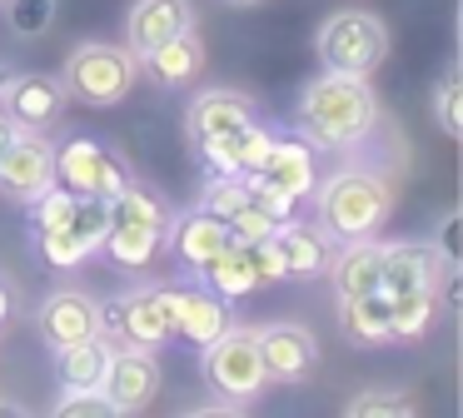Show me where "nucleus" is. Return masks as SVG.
Returning <instances> with one entry per match:
<instances>
[{"label":"nucleus","instance_id":"nucleus-1","mask_svg":"<svg viewBox=\"0 0 463 418\" xmlns=\"http://www.w3.org/2000/svg\"><path fill=\"white\" fill-rule=\"evenodd\" d=\"M379 119V100L369 90V75H339V70H324L319 80L304 85L299 100V129L309 145L319 149H349Z\"/></svg>","mask_w":463,"mask_h":418},{"label":"nucleus","instance_id":"nucleus-2","mask_svg":"<svg viewBox=\"0 0 463 418\" xmlns=\"http://www.w3.org/2000/svg\"><path fill=\"white\" fill-rule=\"evenodd\" d=\"M314 195V224L334 239V244H349V239H369L383 229L389 219V185L369 169H339L324 185L309 189Z\"/></svg>","mask_w":463,"mask_h":418},{"label":"nucleus","instance_id":"nucleus-3","mask_svg":"<svg viewBox=\"0 0 463 418\" xmlns=\"http://www.w3.org/2000/svg\"><path fill=\"white\" fill-rule=\"evenodd\" d=\"M140 80V60H135L130 45H110V40H85V45L71 50L65 60V95L80 100V105H120L125 95Z\"/></svg>","mask_w":463,"mask_h":418},{"label":"nucleus","instance_id":"nucleus-4","mask_svg":"<svg viewBox=\"0 0 463 418\" xmlns=\"http://www.w3.org/2000/svg\"><path fill=\"white\" fill-rule=\"evenodd\" d=\"M319 60L324 70H339V75H373V70L389 60V30L379 15L369 10H339L319 25Z\"/></svg>","mask_w":463,"mask_h":418},{"label":"nucleus","instance_id":"nucleus-5","mask_svg":"<svg viewBox=\"0 0 463 418\" xmlns=\"http://www.w3.org/2000/svg\"><path fill=\"white\" fill-rule=\"evenodd\" d=\"M204 354V384L214 388L230 404H250L269 378L260 364V344H254V328H224L214 344L200 348Z\"/></svg>","mask_w":463,"mask_h":418},{"label":"nucleus","instance_id":"nucleus-6","mask_svg":"<svg viewBox=\"0 0 463 418\" xmlns=\"http://www.w3.org/2000/svg\"><path fill=\"white\" fill-rule=\"evenodd\" d=\"M55 185L71 189V195H95V199H115L130 185V169L115 155L110 145L90 135H75L55 149Z\"/></svg>","mask_w":463,"mask_h":418},{"label":"nucleus","instance_id":"nucleus-7","mask_svg":"<svg viewBox=\"0 0 463 418\" xmlns=\"http://www.w3.org/2000/svg\"><path fill=\"white\" fill-rule=\"evenodd\" d=\"M200 279H204L210 294H220L224 304H234V299H250L260 284L284 279V264H279L269 239H264V244H240V239H230V244L200 269Z\"/></svg>","mask_w":463,"mask_h":418},{"label":"nucleus","instance_id":"nucleus-8","mask_svg":"<svg viewBox=\"0 0 463 418\" xmlns=\"http://www.w3.org/2000/svg\"><path fill=\"white\" fill-rule=\"evenodd\" d=\"M110 229V199H95V195H80L75 214L55 229H31L35 249L51 269H75L85 264L90 254H100V239Z\"/></svg>","mask_w":463,"mask_h":418},{"label":"nucleus","instance_id":"nucleus-9","mask_svg":"<svg viewBox=\"0 0 463 418\" xmlns=\"http://www.w3.org/2000/svg\"><path fill=\"white\" fill-rule=\"evenodd\" d=\"M51 185H55V145L35 129H21L0 155V195L11 204H31Z\"/></svg>","mask_w":463,"mask_h":418},{"label":"nucleus","instance_id":"nucleus-10","mask_svg":"<svg viewBox=\"0 0 463 418\" xmlns=\"http://www.w3.org/2000/svg\"><path fill=\"white\" fill-rule=\"evenodd\" d=\"M100 334L110 344H130V348H165L170 344V324L160 314V299L155 289H135V294H120L100 309Z\"/></svg>","mask_w":463,"mask_h":418},{"label":"nucleus","instance_id":"nucleus-11","mask_svg":"<svg viewBox=\"0 0 463 418\" xmlns=\"http://www.w3.org/2000/svg\"><path fill=\"white\" fill-rule=\"evenodd\" d=\"M65 85L51 75H5L0 80V109L15 119V129H35V135H45V129L61 125L65 115Z\"/></svg>","mask_w":463,"mask_h":418},{"label":"nucleus","instance_id":"nucleus-12","mask_svg":"<svg viewBox=\"0 0 463 418\" xmlns=\"http://www.w3.org/2000/svg\"><path fill=\"white\" fill-rule=\"evenodd\" d=\"M100 388H105L115 413H140V408H150L155 394H160V358H155V348L120 344L110 354V368H105Z\"/></svg>","mask_w":463,"mask_h":418},{"label":"nucleus","instance_id":"nucleus-13","mask_svg":"<svg viewBox=\"0 0 463 418\" xmlns=\"http://www.w3.org/2000/svg\"><path fill=\"white\" fill-rule=\"evenodd\" d=\"M254 344H260V364H264V378H269V384H299V378H309L314 364H319V344H314V334L299 324L254 328Z\"/></svg>","mask_w":463,"mask_h":418},{"label":"nucleus","instance_id":"nucleus-14","mask_svg":"<svg viewBox=\"0 0 463 418\" xmlns=\"http://www.w3.org/2000/svg\"><path fill=\"white\" fill-rule=\"evenodd\" d=\"M35 328L51 348L80 344V338L100 334V304L80 289H61V294H45L41 314H35Z\"/></svg>","mask_w":463,"mask_h":418},{"label":"nucleus","instance_id":"nucleus-15","mask_svg":"<svg viewBox=\"0 0 463 418\" xmlns=\"http://www.w3.org/2000/svg\"><path fill=\"white\" fill-rule=\"evenodd\" d=\"M269 244L284 264V279H319L334 259V239L319 224H299V219H284L269 234Z\"/></svg>","mask_w":463,"mask_h":418},{"label":"nucleus","instance_id":"nucleus-16","mask_svg":"<svg viewBox=\"0 0 463 418\" xmlns=\"http://www.w3.org/2000/svg\"><path fill=\"white\" fill-rule=\"evenodd\" d=\"M140 70H145V75H150L160 90H184V85H190V80L204 70V40L194 35V25L180 30V35L160 40L155 50H145V55H140Z\"/></svg>","mask_w":463,"mask_h":418},{"label":"nucleus","instance_id":"nucleus-17","mask_svg":"<svg viewBox=\"0 0 463 418\" xmlns=\"http://www.w3.org/2000/svg\"><path fill=\"white\" fill-rule=\"evenodd\" d=\"M250 119H254V105L240 90H204V95H194L190 109H184V129H190L194 145L230 135V129L250 125Z\"/></svg>","mask_w":463,"mask_h":418},{"label":"nucleus","instance_id":"nucleus-18","mask_svg":"<svg viewBox=\"0 0 463 418\" xmlns=\"http://www.w3.org/2000/svg\"><path fill=\"white\" fill-rule=\"evenodd\" d=\"M170 249L175 259H180L184 269H194L200 274L204 264H210L214 254H220L224 244H230V229H224V219L204 214V209H190V214H170Z\"/></svg>","mask_w":463,"mask_h":418},{"label":"nucleus","instance_id":"nucleus-19","mask_svg":"<svg viewBox=\"0 0 463 418\" xmlns=\"http://www.w3.org/2000/svg\"><path fill=\"white\" fill-rule=\"evenodd\" d=\"M379 289L383 294H403V289H439V259L419 239H399L383 244L379 254Z\"/></svg>","mask_w":463,"mask_h":418},{"label":"nucleus","instance_id":"nucleus-20","mask_svg":"<svg viewBox=\"0 0 463 418\" xmlns=\"http://www.w3.org/2000/svg\"><path fill=\"white\" fill-rule=\"evenodd\" d=\"M190 0H135L130 5V20H125V45L135 50V60L145 55V50H155L160 40L180 35V30H190Z\"/></svg>","mask_w":463,"mask_h":418},{"label":"nucleus","instance_id":"nucleus-21","mask_svg":"<svg viewBox=\"0 0 463 418\" xmlns=\"http://www.w3.org/2000/svg\"><path fill=\"white\" fill-rule=\"evenodd\" d=\"M250 179H260V185L279 189V195H289V199H304L314 185H319V175H314V145L279 135L274 149H269V159H264V169L250 175Z\"/></svg>","mask_w":463,"mask_h":418},{"label":"nucleus","instance_id":"nucleus-22","mask_svg":"<svg viewBox=\"0 0 463 418\" xmlns=\"http://www.w3.org/2000/svg\"><path fill=\"white\" fill-rule=\"evenodd\" d=\"M379 254H383V244H373V234L369 239H349V244H334V259H329L324 274L334 279L339 299L379 289Z\"/></svg>","mask_w":463,"mask_h":418},{"label":"nucleus","instance_id":"nucleus-23","mask_svg":"<svg viewBox=\"0 0 463 418\" xmlns=\"http://www.w3.org/2000/svg\"><path fill=\"white\" fill-rule=\"evenodd\" d=\"M224 328H234L230 304H224L220 294H210V289H184L180 318H175V338H184L190 348H204V344H214Z\"/></svg>","mask_w":463,"mask_h":418},{"label":"nucleus","instance_id":"nucleus-24","mask_svg":"<svg viewBox=\"0 0 463 418\" xmlns=\"http://www.w3.org/2000/svg\"><path fill=\"white\" fill-rule=\"evenodd\" d=\"M110 354H115V344L105 334H90L80 344L55 348V378H61V388H100L105 368H110Z\"/></svg>","mask_w":463,"mask_h":418},{"label":"nucleus","instance_id":"nucleus-25","mask_svg":"<svg viewBox=\"0 0 463 418\" xmlns=\"http://www.w3.org/2000/svg\"><path fill=\"white\" fill-rule=\"evenodd\" d=\"M339 318H344V334H349L354 344H393L389 294H379V289L339 299Z\"/></svg>","mask_w":463,"mask_h":418},{"label":"nucleus","instance_id":"nucleus-26","mask_svg":"<svg viewBox=\"0 0 463 418\" xmlns=\"http://www.w3.org/2000/svg\"><path fill=\"white\" fill-rule=\"evenodd\" d=\"M160 244H165V229L135 224V219H110V229H105V239H100V249L120 269H145L155 254H160Z\"/></svg>","mask_w":463,"mask_h":418},{"label":"nucleus","instance_id":"nucleus-27","mask_svg":"<svg viewBox=\"0 0 463 418\" xmlns=\"http://www.w3.org/2000/svg\"><path fill=\"white\" fill-rule=\"evenodd\" d=\"M379 294H383V289H379ZM433 314H439V289H403V294H389L393 344L429 334V328H433Z\"/></svg>","mask_w":463,"mask_h":418},{"label":"nucleus","instance_id":"nucleus-28","mask_svg":"<svg viewBox=\"0 0 463 418\" xmlns=\"http://www.w3.org/2000/svg\"><path fill=\"white\" fill-rule=\"evenodd\" d=\"M110 219H135V224H155V229H170V204H165L155 189H145L140 179L120 189L110 199Z\"/></svg>","mask_w":463,"mask_h":418},{"label":"nucleus","instance_id":"nucleus-29","mask_svg":"<svg viewBox=\"0 0 463 418\" xmlns=\"http://www.w3.org/2000/svg\"><path fill=\"white\" fill-rule=\"evenodd\" d=\"M433 119H439V129L449 139L463 135V70L449 65L439 75V85H433Z\"/></svg>","mask_w":463,"mask_h":418},{"label":"nucleus","instance_id":"nucleus-30","mask_svg":"<svg viewBox=\"0 0 463 418\" xmlns=\"http://www.w3.org/2000/svg\"><path fill=\"white\" fill-rule=\"evenodd\" d=\"M240 204H250V179H244V175H210V185H204V195H200L204 214L230 219Z\"/></svg>","mask_w":463,"mask_h":418},{"label":"nucleus","instance_id":"nucleus-31","mask_svg":"<svg viewBox=\"0 0 463 418\" xmlns=\"http://www.w3.org/2000/svg\"><path fill=\"white\" fill-rule=\"evenodd\" d=\"M0 5H5V20L21 40H41L55 25V0H0Z\"/></svg>","mask_w":463,"mask_h":418},{"label":"nucleus","instance_id":"nucleus-32","mask_svg":"<svg viewBox=\"0 0 463 418\" xmlns=\"http://www.w3.org/2000/svg\"><path fill=\"white\" fill-rule=\"evenodd\" d=\"M224 229H230V239H240V244H264V239H269L274 229H279V219H274L269 209H260V204L250 199V204H240L230 219H224Z\"/></svg>","mask_w":463,"mask_h":418},{"label":"nucleus","instance_id":"nucleus-33","mask_svg":"<svg viewBox=\"0 0 463 418\" xmlns=\"http://www.w3.org/2000/svg\"><path fill=\"white\" fill-rule=\"evenodd\" d=\"M349 418H409L413 413V398L409 394H383V388H373V394H359L349 398V408H344Z\"/></svg>","mask_w":463,"mask_h":418},{"label":"nucleus","instance_id":"nucleus-34","mask_svg":"<svg viewBox=\"0 0 463 418\" xmlns=\"http://www.w3.org/2000/svg\"><path fill=\"white\" fill-rule=\"evenodd\" d=\"M110 398L105 388H61L55 398V418H110Z\"/></svg>","mask_w":463,"mask_h":418},{"label":"nucleus","instance_id":"nucleus-35","mask_svg":"<svg viewBox=\"0 0 463 418\" xmlns=\"http://www.w3.org/2000/svg\"><path fill=\"white\" fill-rule=\"evenodd\" d=\"M458 214H443L439 219V234H433V259H439V269H458Z\"/></svg>","mask_w":463,"mask_h":418},{"label":"nucleus","instance_id":"nucleus-36","mask_svg":"<svg viewBox=\"0 0 463 418\" xmlns=\"http://www.w3.org/2000/svg\"><path fill=\"white\" fill-rule=\"evenodd\" d=\"M11 318H15V289L5 284V279H0V328L11 324Z\"/></svg>","mask_w":463,"mask_h":418},{"label":"nucleus","instance_id":"nucleus-37","mask_svg":"<svg viewBox=\"0 0 463 418\" xmlns=\"http://www.w3.org/2000/svg\"><path fill=\"white\" fill-rule=\"evenodd\" d=\"M15 135H21V129H15V119L5 115V109H0V155H5V145H11Z\"/></svg>","mask_w":463,"mask_h":418},{"label":"nucleus","instance_id":"nucleus-38","mask_svg":"<svg viewBox=\"0 0 463 418\" xmlns=\"http://www.w3.org/2000/svg\"><path fill=\"white\" fill-rule=\"evenodd\" d=\"M230 5H254V0H230Z\"/></svg>","mask_w":463,"mask_h":418},{"label":"nucleus","instance_id":"nucleus-39","mask_svg":"<svg viewBox=\"0 0 463 418\" xmlns=\"http://www.w3.org/2000/svg\"><path fill=\"white\" fill-rule=\"evenodd\" d=\"M0 80H5V70H0Z\"/></svg>","mask_w":463,"mask_h":418}]
</instances>
